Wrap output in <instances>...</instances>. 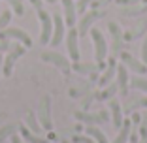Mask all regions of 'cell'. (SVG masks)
<instances>
[{
	"label": "cell",
	"instance_id": "obj_1",
	"mask_svg": "<svg viewBox=\"0 0 147 143\" xmlns=\"http://www.w3.org/2000/svg\"><path fill=\"white\" fill-rule=\"evenodd\" d=\"M91 38H92V44H94L96 64H98L100 70H104L108 66V62H106V58H108V44H106V38L98 28H91Z\"/></svg>",
	"mask_w": 147,
	"mask_h": 143
},
{
	"label": "cell",
	"instance_id": "obj_2",
	"mask_svg": "<svg viewBox=\"0 0 147 143\" xmlns=\"http://www.w3.org/2000/svg\"><path fill=\"white\" fill-rule=\"evenodd\" d=\"M38 121L42 124V128L45 132L53 130V119H51V96H43L40 100V107H38Z\"/></svg>",
	"mask_w": 147,
	"mask_h": 143
},
{
	"label": "cell",
	"instance_id": "obj_3",
	"mask_svg": "<svg viewBox=\"0 0 147 143\" xmlns=\"http://www.w3.org/2000/svg\"><path fill=\"white\" fill-rule=\"evenodd\" d=\"M36 13H38V19L40 23H42V32H40V44L45 45L51 42V36H53V17L49 15L47 11L43 8L36 9Z\"/></svg>",
	"mask_w": 147,
	"mask_h": 143
},
{
	"label": "cell",
	"instance_id": "obj_4",
	"mask_svg": "<svg viewBox=\"0 0 147 143\" xmlns=\"http://www.w3.org/2000/svg\"><path fill=\"white\" fill-rule=\"evenodd\" d=\"M42 60L43 62H49V64H53V66H57V68L61 70L64 75H68L70 70H72L70 60L66 58L64 55H61V53H57V51H43L42 53Z\"/></svg>",
	"mask_w": 147,
	"mask_h": 143
},
{
	"label": "cell",
	"instance_id": "obj_5",
	"mask_svg": "<svg viewBox=\"0 0 147 143\" xmlns=\"http://www.w3.org/2000/svg\"><path fill=\"white\" fill-rule=\"evenodd\" d=\"M74 117L78 119L79 122L87 124V126H100V124H104V122L109 119V113L108 111H96V113L78 111V113H74Z\"/></svg>",
	"mask_w": 147,
	"mask_h": 143
},
{
	"label": "cell",
	"instance_id": "obj_6",
	"mask_svg": "<svg viewBox=\"0 0 147 143\" xmlns=\"http://www.w3.org/2000/svg\"><path fill=\"white\" fill-rule=\"evenodd\" d=\"M104 15H106L104 9H91L89 13H85L83 19L78 23V34L79 36H87L89 30H91V26L94 25L98 19H104Z\"/></svg>",
	"mask_w": 147,
	"mask_h": 143
},
{
	"label": "cell",
	"instance_id": "obj_7",
	"mask_svg": "<svg viewBox=\"0 0 147 143\" xmlns=\"http://www.w3.org/2000/svg\"><path fill=\"white\" fill-rule=\"evenodd\" d=\"M23 55H25V47L19 45V44H13L11 49H9V53H8V56H6L4 62H2V74L9 77V75L13 74V64H15V60L21 58Z\"/></svg>",
	"mask_w": 147,
	"mask_h": 143
},
{
	"label": "cell",
	"instance_id": "obj_8",
	"mask_svg": "<svg viewBox=\"0 0 147 143\" xmlns=\"http://www.w3.org/2000/svg\"><path fill=\"white\" fill-rule=\"evenodd\" d=\"M0 38H4V40H13V42H19V44L26 45V47H30V45H32L30 36L26 34L25 30H21V28H4V30L0 32Z\"/></svg>",
	"mask_w": 147,
	"mask_h": 143
},
{
	"label": "cell",
	"instance_id": "obj_9",
	"mask_svg": "<svg viewBox=\"0 0 147 143\" xmlns=\"http://www.w3.org/2000/svg\"><path fill=\"white\" fill-rule=\"evenodd\" d=\"M119 55H121V60H123V64H125L128 70H132L134 74H140V75H142V74H147V66L143 64L142 60H138L136 56H132L128 51H121Z\"/></svg>",
	"mask_w": 147,
	"mask_h": 143
},
{
	"label": "cell",
	"instance_id": "obj_10",
	"mask_svg": "<svg viewBox=\"0 0 147 143\" xmlns=\"http://www.w3.org/2000/svg\"><path fill=\"white\" fill-rule=\"evenodd\" d=\"M51 17H53V36H51V42H49V44H51L53 47H59V44L64 40V25L66 23L59 13H55Z\"/></svg>",
	"mask_w": 147,
	"mask_h": 143
},
{
	"label": "cell",
	"instance_id": "obj_11",
	"mask_svg": "<svg viewBox=\"0 0 147 143\" xmlns=\"http://www.w3.org/2000/svg\"><path fill=\"white\" fill-rule=\"evenodd\" d=\"M78 40H79V34H78V28H70V32L66 34V47H68V53H70V58L72 62H79V45H78Z\"/></svg>",
	"mask_w": 147,
	"mask_h": 143
},
{
	"label": "cell",
	"instance_id": "obj_12",
	"mask_svg": "<svg viewBox=\"0 0 147 143\" xmlns=\"http://www.w3.org/2000/svg\"><path fill=\"white\" fill-rule=\"evenodd\" d=\"M72 70L78 72L81 75H89L91 81H96L98 79V64H92V62H74L72 64Z\"/></svg>",
	"mask_w": 147,
	"mask_h": 143
},
{
	"label": "cell",
	"instance_id": "obj_13",
	"mask_svg": "<svg viewBox=\"0 0 147 143\" xmlns=\"http://www.w3.org/2000/svg\"><path fill=\"white\" fill-rule=\"evenodd\" d=\"M106 62H108V66H106L104 74L98 77V83H96V85H100L102 89H104L106 85H109V83L113 81V77H115V74H117V62H115V56H111V58H106Z\"/></svg>",
	"mask_w": 147,
	"mask_h": 143
},
{
	"label": "cell",
	"instance_id": "obj_14",
	"mask_svg": "<svg viewBox=\"0 0 147 143\" xmlns=\"http://www.w3.org/2000/svg\"><path fill=\"white\" fill-rule=\"evenodd\" d=\"M108 30H109V34H111V38H113V56H117L119 55V51H121V47H123V32H121V28H119V25H117L115 21H111V23H108Z\"/></svg>",
	"mask_w": 147,
	"mask_h": 143
},
{
	"label": "cell",
	"instance_id": "obj_15",
	"mask_svg": "<svg viewBox=\"0 0 147 143\" xmlns=\"http://www.w3.org/2000/svg\"><path fill=\"white\" fill-rule=\"evenodd\" d=\"M117 87H119V92L123 96H128V87H130V77H128V72H126V66H117Z\"/></svg>",
	"mask_w": 147,
	"mask_h": 143
},
{
	"label": "cell",
	"instance_id": "obj_16",
	"mask_svg": "<svg viewBox=\"0 0 147 143\" xmlns=\"http://www.w3.org/2000/svg\"><path fill=\"white\" fill-rule=\"evenodd\" d=\"M109 115H111L113 126L115 128H121L125 119H123V105L119 104V100H115V98L109 100Z\"/></svg>",
	"mask_w": 147,
	"mask_h": 143
},
{
	"label": "cell",
	"instance_id": "obj_17",
	"mask_svg": "<svg viewBox=\"0 0 147 143\" xmlns=\"http://www.w3.org/2000/svg\"><path fill=\"white\" fill-rule=\"evenodd\" d=\"M62 8H64V23L68 26L76 25V15H78V8H76V2L74 0H61Z\"/></svg>",
	"mask_w": 147,
	"mask_h": 143
},
{
	"label": "cell",
	"instance_id": "obj_18",
	"mask_svg": "<svg viewBox=\"0 0 147 143\" xmlns=\"http://www.w3.org/2000/svg\"><path fill=\"white\" fill-rule=\"evenodd\" d=\"M145 30H147V21L143 19V21L136 23V26H132L130 30H126L125 34H123V40H125V42H134V40L140 38V36L145 34Z\"/></svg>",
	"mask_w": 147,
	"mask_h": 143
},
{
	"label": "cell",
	"instance_id": "obj_19",
	"mask_svg": "<svg viewBox=\"0 0 147 143\" xmlns=\"http://www.w3.org/2000/svg\"><path fill=\"white\" fill-rule=\"evenodd\" d=\"M92 85L94 83H89V81H79L78 87H72L68 91V94L72 96V98H83L85 94H89V92L92 91Z\"/></svg>",
	"mask_w": 147,
	"mask_h": 143
},
{
	"label": "cell",
	"instance_id": "obj_20",
	"mask_svg": "<svg viewBox=\"0 0 147 143\" xmlns=\"http://www.w3.org/2000/svg\"><path fill=\"white\" fill-rule=\"evenodd\" d=\"M19 132H21V138L25 139L26 143H49L47 139H43L42 136L30 132L28 128H26V124H19Z\"/></svg>",
	"mask_w": 147,
	"mask_h": 143
},
{
	"label": "cell",
	"instance_id": "obj_21",
	"mask_svg": "<svg viewBox=\"0 0 147 143\" xmlns=\"http://www.w3.org/2000/svg\"><path fill=\"white\" fill-rule=\"evenodd\" d=\"M140 107H147V98H126L125 102V107H123V111L125 113H134L136 109Z\"/></svg>",
	"mask_w": 147,
	"mask_h": 143
},
{
	"label": "cell",
	"instance_id": "obj_22",
	"mask_svg": "<svg viewBox=\"0 0 147 143\" xmlns=\"http://www.w3.org/2000/svg\"><path fill=\"white\" fill-rule=\"evenodd\" d=\"M25 124H26V128H28L30 132H34V134H38V136H42L43 128H42V124H40V121H38V117H36V113H34V111H28V113H26Z\"/></svg>",
	"mask_w": 147,
	"mask_h": 143
},
{
	"label": "cell",
	"instance_id": "obj_23",
	"mask_svg": "<svg viewBox=\"0 0 147 143\" xmlns=\"http://www.w3.org/2000/svg\"><path fill=\"white\" fill-rule=\"evenodd\" d=\"M117 91H119L117 83H109V85H106V87L102 89L98 94H96V100H98V102H106V100H111V98H115Z\"/></svg>",
	"mask_w": 147,
	"mask_h": 143
},
{
	"label": "cell",
	"instance_id": "obj_24",
	"mask_svg": "<svg viewBox=\"0 0 147 143\" xmlns=\"http://www.w3.org/2000/svg\"><path fill=\"white\" fill-rule=\"evenodd\" d=\"M130 130H132V121H123V126L119 128V134L113 139V143H126L130 138Z\"/></svg>",
	"mask_w": 147,
	"mask_h": 143
},
{
	"label": "cell",
	"instance_id": "obj_25",
	"mask_svg": "<svg viewBox=\"0 0 147 143\" xmlns=\"http://www.w3.org/2000/svg\"><path fill=\"white\" fill-rule=\"evenodd\" d=\"M17 130H19V124H15V122H8V124H4L2 128H0V143H4L6 139H9L11 136H15Z\"/></svg>",
	"mask_w": 147,
	"mask_h": 143
},
{
	"label": "cell",
	"instance_id": "obj_26",
	"mask_svg": "<svg viewBox=\"0 0 147 143\" xmlns=\"http://www.w3.org/2000/svg\"><path fill=\"white\" fill-rule=\"evenodd\" d=\"M147 11V4L145 6H123L121 8V13L125 17H134V15H142V13Z\"/></svg>",
	"mask_w": 147,
	"mask_h": 143
},
{
	"label": "cell",
	"instance_id": "obj_27",
	"mask_svg": "<svg viewBox=\"0 0 147 143\" xmlns=\"http://www.w3.org/2000/svg\"><path fill=\"white\" fill-rule=\"evenodd\" d=\"M85 132H87V136H91L96 143H109L108 138H106V134L100 130V128H96V126H87Z\"/></svg>",
	"mask_w": 147,
	"mask_h": 143
},
{
	"label": "cell",
	"instance_id": "obj_28",
	"mask_svg": "<svg viewBox=\"0 0 147 143\" xmlns=\"http://www.w3.org/2000/svg\"><path fill=\"white\" fill-rule=\"evenodd\" d=\"M130 87L136 89V91L147 92V79H143V77H132V79H130Z\"/></svg>",
	"mask_w": 147,
	"mask_h": 143
},
{
	"label": "cell",
	"instance_id": "obj_29",
	"mask_svg": "<svg viewBox=\"0 0 147 143\" xmlns=\"http://www.w3.org/2000/svg\"><path fill=\"white\" fill-rule=\"evenodd\" d=\"M96 94H98V92H96V91H91V92H89V94H85V96H83V98H81V107H83V111H87V109L91 107V104H92V102H94Z\"/></svg>",
	"mask_w": 147,
	"mask_h": 143
},
{
	"label": "cell",
	"instance_id": "obj_30",
	"mask_svg": "<svg viewBox=\"0 0 147 143\" xmlns=\"http://www.w3.org/2000/svg\"><path fill=\"white\" fill-rule=\"evenodd\" d=\"M9 21H11V11L9 9H2L0 11V32L4 30V28H8Z\"/></svg>",
	"mask_w": 147,
	"mask_h": 143
},
{
	"label": "cell",
	"instance_id": "obj_31",
	"mask_svg": "<svg viewBox=\"0 0 147 143\" xmlns=\"http://www.w3.org/2000/svg\"><path fill=\"white\" fill-rule=\"evenodd\" d=\"M6 2L13 8V13H15V15H23V13H25V4H23L21 0H6Z\"/></svg>",
	"mask_w": 147,
	"mask_h": 143
},
{
	"label": "cell",
	"instance_id": "obj_32",
	"mask_svg": "<svg viewBox=\"0 0 147 143\" xmlns=\"http://www.w3.org/2000/svg\"><path fill=\"white\" fill-rule=\"evenodd\" d=\"M72 143H96L91 136H81V134H76L72 138Z\"/></svg>",
	"mask_w": 147,
	"mask_h": 143
},
{
	"label": "cell",
	"instance_id": "obj_33",
	"mask_svg": "<svg viewBox=\"0 0 147 143\" xmlns=\"http://www.w3.org/2000/svg\"><path fill=\"white\" fill-rule=\"evenodd\" d=\"M94 0H78L76 2V8H78V11H81V13H85L87 11V6H91Z\"/></svg>",
	"mask_w": 147,
	"mask_h": 143
},
{
	"label": "cell",
	"instance_id": "obj_34",
	"mask_svg": "<svg viewBox=\"0 0 147 143\" xmlns=\"http://www.w3.org/2000/svg\"><path fill=\"white\" fill-rule=\"evenodd\" d=\"M11 40H4V38H0V53H6L11 49Z\"/></svg>",
	"mask_w": 147,
	"mask_h": 143
},
{
	"label": "cell",
	"instance_id": "obj_35",
	"mask_svg": "<svg viewBox=\"0 0 147 143\" xmlns=\"http://www.w3.org/2000/svg\"><path fill=\"white\" fill-rule=\"evenodd\" d=\"M109 2H111V0H94L91 6H92V9H104Z\"/></svg>",
	"mask_w": 147,
	"mask_h": 143
},
{
	"label": "cell",
	"instance_id": "obj_36",
	"mask_svg": "<svg viewBox=\"0 0 147 143\" xmlns=\"http://www.w3.org/2000/svg\"><path fill=\"white\" fill-rule=\"evenodd\" d=\"M142 62L147 66V36L143 40V45H142Z\"/></svg>",
	"mask_w": 147,
	"mask_h": 143
},
{
	"label": "cell",
	"instance_id": "obj_37",
	"mask_svg": "<svg viewBox=\"0 0 147 143\" xmlns=\"http://www.w3.org/2000/svg\"><path fill=\"white\" fill-rule=\"evenodd\" d=\"M130 115H132V122H134V126H140L142 124V115H140V113H130Z\"/></svg>",
	"mask_w": 147,
	"mask_h": 143
},
{
	"label": "cell",
	"instance_id": "obj_38",
	"mask_svg": "<svg viewBox=\"0 0 147 143\" xmlns=\"http://www.w3.org/2000/svg\"><path fill=\"white\" fill-rule=\"evenodd\" d=\"M28 2H30V4L34 6L36 9H40V8H42V0H28Z\"/></svg>",
	"mask_w": 147,
	"mask_h": 143
},
{
	"label": "cell",
	"instance_id": "obj_39",
	"mask_svg": "<svg viewBox=\"0 0 147 143\" xmlns=\"http://www.w3.org/2000/svg\"><path fill=\"white\" fill-rule=\"evenodd\" d=\"M9 139H11V143H23V141H21V138H17V136H11Z\"/></svg>",
	"mask_w": 147,
	"mask_h": 143
},
{
	"label": "cell",
	"instance_id": "obj_40",
	"mask_svg": "<svg viewBox=\"0 0 147 143\" xmlns=\"http://www.w3.org/2000/svg\"><path fill=\"white\" fill-rule=\"evenodd\" d=\"M2 62H4V58H2V53H0V75H2Z\"/></svg>",
	"mask_w": 147,
	"mask_h": 143
},
{
	"label": "cell",
	"instance_id": "obj_41",
	"mask_svg": "<svg viewBox=\"0 0 147 143\" xmlns=\"http://www.w3.org/2000/svg\"><path fill=\"white\" fill-rule=\"evenodd\" d=\"M45 2H47V4H55L57 0H45Z\"/></svg>",
	"mask_w": 147,
	"mask_h": 143
},
{
	"label": "cell",
	"instance_id": "obj_42",
	"mask_svg": "<svg viewBox=\"0 0 147 143\" xmlns=\"http://www.w3.org/2000/svg\"><path fill=\"white\" fill-rule=\"evenodd\" d=\"M62 143H72V141H70V139H62Z\"/></svg>",
	"mask_w": 147,
	"mask_h": 143
},
{
	"label": "cell",
	"instance_id": "obj_43",
	"mask_svg": "<svg viewBox=\"0 0 147 143\" xmlns=\"http://www.w3.org/2000/svg\"><path fill=\"white\" fill-rule=\"evenodd\" d=\"M138 143H147V139H140V141Z\"/></svg>",
	"mask_w": 147,
	"mask_h": 143
},
{
	"label": "cell",
	"instance_id": "obj_44",
	"mask_svg": "<svg viewBox=\"0 0 147 143\" xmlns=\"http://www.w3.org/2000/svg\"><path fill=\"white\" fill-rule=\"evenodd\" d=\"M143 2H145V4H147V0H143Z\"/></svg>",
	"mask_w": 147,
	"mask_h": 143
}]
</instances>
